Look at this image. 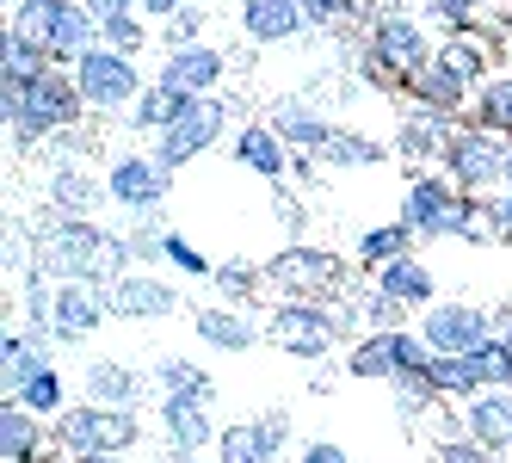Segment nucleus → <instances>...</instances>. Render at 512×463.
<instances>
[{"label":"nucleus","mask_w":512,"mask_h":463,"mask_svg":"<svg viewBox=\"0 0 512 463\" xmlns=\"http://www.w3.org/2000/svg\"><path fill=\"white\" fill-rule=\"evenodd\" d=\"M414 241H494V223H488V198L475 192H457L445 173H414L408 192H401V217Z\"/></svg>","instance_id":"f257e3e1"},{"label":"nucleus","mask_w":512,"mask_h":463,"mask_svg":"<svg viewBox=\"0 0 512 463\" xmlns=\"http://www.w3.org/2000/svg\"><path fill=\"white\" fill-rule=\"evenodd\" d=\"M0 118H7V136H13L19 155H31L50 136L81 130L87 124V99L75 87V68H50V75L38 87H25V93L0 87Z\"/></svg>","instance_id":"f03ea898"},{"label":"nucleus","mask_w":512,"mask_h":463,"mask_svg":"<svg viewBox=\"0 0 512 463\" xmlns=\"http://www.w3.org/2000/svg\"><path fill=\"white\" fill-rule=\"evenodd\" d=\"M105 241H112V229H99V223L50 217L38 229V266H31V272H44L50 284H112Z\"/></svg>","instance_id":"7ed1b4c3"},{"label":"nucleus","mask_w":512,"mask_h":463,"mask_svg":"<svg viewBox=\"0 0 512 463\" xmlns=\"http://www.w3.org/2000/svg\"><path fill=\"white\" fill-rule=\"evenodd\" d=\"M50 439L62 457H124L142 439L136 408H99V402H68L62 420H50Z\"/></svg>","instance_id":"20e7f679"},{"label":"nucleus","mask_w":512,"mask_h":463,"mask_svg":"<svg viewBox=\"0 0 512 463\" xmlns=\"http://www.w3.org/2000/svg\"><path fill=\"white\" fill-rule=\"evenodd\" d=\"M75 87H81V99H87V118H130V105L142 99V68H136V56H124V50H87L81 62H75Z\"/></svg>","instance_id":"39448f33"},{"label":"nucleus","mask_w":512,"mask_h":463,"mask_svg":"<svg viewBox=\"0 0 512 463\" xmlns=\"http://www.w3.org/2000/svg\"><path fill=\"white\" fill-rule=\"evenodd\" d=\"M506 155H512L506 136H494L482 124H457L438 173H445L457 192H475V198H482V192H506Z\"/></svg>","instance_id":"423d86ee"},{"label":"nucleus","mask_w":512,"mask_h":463,"mask_svg":"<svg viewBox=\"0 0 512 463\" xmlns=\"http://www.w3.org/2000/svg\"><path fill=\"white\" fill-rule=\"evenodd\" d=\"M266 340L278 352H290V359H327V352L340 346V309H327V303H303V297H290L266 315Z\"/></svg>","instance_id":"0eeeda50"},{"label":"nucleus","mask_w":512,"mask_h":463,"mask_svg":"<svg viewBox=\"0 0 512 463\" xmlns=\"http://www.w3.org/2000/svg\"><path fill=\"white\" fill-rule=\"evenodd\" d=\"M167 186H173V173L149 149H118L105 161V198H112V210H124V217H155L167 204Z\"/></svg>","instance_id":"6e6552de"},{"label":"nucleus","mask_w":512,"mask_h":463,"mask_svg":"<svg viewBox=\"0 0 512 463\" xmlns=\"http://www.w3.org/2000/svg\"><path fill=\"white\" fill-rule=\"evenodd\" d=\"M266 284H278L284 297H303V303H327L346 284V260L327 254V247H278L266 260Z\"/></svg>","instance_id":"1a4fd4ad"},{"label":"nucleus","mask_w":512,"mask_h":463,"mask_svg":"<svg viewBox=\"0 0 512 463\" xmlns=\"http://www.w3.org/2000/svg\"><path fill=\"white\" fill-rule=\"evenodd\" d=\"M223 130H229V99H192V112L179 118L173 130H161L149 155H155L167 173H179V167H192L204 149H216V142H223Z\"/></svg>","instance_id":"9d476101"},{"label":"nucleus","mask_w":512,"mask_h":463,"mask_svg":"<svg viewBox=\"0 0 512 463\" xmlns=\"http://www.w3.org/2000/svg\"><path fill=\"white\" fill-rule=\"evenodd\" d=\"M426 359L420 328H389V334H358V346L346 352V371L358 383H395L401 371H414Z\"/></svg>","instance_id":"9b49d317"},{"label":"nucleus","mask_w":512,"mask_h":463,"mask_svg":"<svg viewBox=\"0 0 512 463\" xmlns=\"http://www.w3.org/2000/svg\"><path fill=\"white\" fill-rule=\"evenodd\" d=\"M371 56H383L401 81H414L426 62H438V44L426 38V25L414 13H371V31H364Z\"/></svg>","instance_id":"f8f14e48"},{"label":"nucleus","mask_w":512,"mask_h":463,"mask_svg":"<svg viewBox=\"0 0 512 463\" xmlns=\"http://www.w3.org/2000/svg\"><path fill=\"white\" fill-rule=\"evenodd\" d=\"M488 334H494L488 309H475L463 297H438L432 309H420V340H426V352H451V359H463V352H475Z\"/></svg>","instance_id":"ddd939ff"},{"label":"nucleus","mask_w":512,"mask_h":463,"mask_svg":"<svg viewBox=\"0 0 512 463\" xmlns=\"http://www.w3.org/2000/svg\"><path fill=\"white\" fill-rule=\"evenodd\" d=\"M105 309L118 315V322H167V315L179 309V291L161 278V272H124L105 284Z\"/></svg>","instance_id":"4468645a"},{"label":"nucleus","mask_w":512,"mask_h":463,"mask_svg":"<svg viewBox=\"0 0 512 463\" xmlns=\"http://www.w3.org/2000/svg\"><path fill=\"white\" fill-rule=\"evenodd\" d=\"M284 439H290V414L272 408V414H260V420H235V426H223L210 457H216V463H278Z\"/></svg>","instance_id":"2eb2a0df"},{"label":"nucleus","mask_w":512,"mask_h":463,"mask_svg":"<svg viewBox=\"0 0 512 463\" xmlns=\"http://www.w3.org/2000/svg\"><path fill=\"white\" fill-rule=\"evenodd\" d=\"M44 198H50V217H75V223H99V210L112 204L105 198V173H87L81 161H56L44 180Z\"/></svg>","instance_id":"dca6fc26"},{"label":"nucleus","mask_w":512,"mask_h":463,"mask_svg":"<svg viewBox=\"0 0 512 463\" xmlns=\"http://www.w3.org/2000/svg\"><path fill=\"white\" fill-rule=\"evenodd\" d=\"M223 75H229V56L216 50L210 38L204 44H186V50H167L161 68H155L161 87H179V93H192V99H216Z\"/></svg>","instance_id":"f3484780"},{"label":"nucleus","mask_w":512,"mask_h":463,"mask_svg":"<svg viewBox=\"0 0 512 463\" xmlns=\"http://www.w3.org/2000/svg\"><path fill=\"white\" fill-rule=\"evenodd\" d=\"M105 315H112V309H105V284H56L50 334H56V346H75V340L99 334Z\"/></svg>","instance_id":"a211bd4d"},{"label":"nucleus","mask_w":512,"mask_h":463,"mask_svg":"<svg viewBox=\"0 0 512 463\" xmlns=\"http://www.w3.org/2000/svg\"><path fill=\"white\" fill-rule=\"evenodd\" d=\"M161 439L179 463H192L204 451H216V433H210V408L186 402V396H161Z\"/></svg>","instance_id":"6ab92c4d"},{"label":"nucleus","mask_w":512,"mask_h":463,"mask_svg":"<svg viewBox=\"0 0 512 463\" xmlns=\"http://www.w3.org/2000/svg\"><path fill=\"white\" fill-rule=\"evenodd\" d=\"M463 433L494 457H512V389H482L475 402H463Z\"/></svg>","instance_id":"aec40b11"},{"label":"nucleus","mask_w":512,"mask_h":463,"mask_svg":"<svg viewBox=\"0 0 512 463\" xmlns=\"http://www.w3.org/2000/svg\"><path fill=\"white\" fill-rule=\"evenodd\" d=\"M266 124H272V130H278V136L290 142V155H309V161H315V155L327 149V136H334V124H327V118L315 112L309 99H278Z\"/></svg>","instance_id":"412c9836"},{"label":"nucleus","mask_w":512,"mask_h":463,"mask_svg":"<svg viewBox=\"0 0 512 463\" xmlns=\"http://www.w3.org/2000/svg\"><path fill=\"white\" fill-rule=\"evenodd\" d=\"M451 136H457V118H438V112L408 105V118L395 124V155H408V161H445Z\"/></svg>","instance_id":"4be33fe9"},{"label":"nucleus","mask_w":512,"mask_h":463,"mask_svg":"<svg viewBox=\"0 0 512 463\" xmlns=\"http://www.w3.org/2000/svg\"><path fill=\"white\" fill-rule=\"evenodd\" d=\"M235 161H241L247 173H260V180H284V173L297 167L290 142H284L272 124H241V130H235Z\"/></svg>","instance_id":"5701e85b"},{"label":"nucleus","mask_w":512,"mask_h":463,"mask_svg":"<svg viewBox=\"0 0 512 463\" xmlns=\"http://www.w3.org/2000/svg\"><path fill=\"white\" fill-rule=\"evenodd\" d=\"M241 31L253 44H290L309 31V19L297 0H241Z\"/></svg>","instance_id":"b1692460"},{"label":"nucleus","mask_w":512,"mask_h":463,"mask_svg":"<svg viewBox=\"0 0 512 463\" xmlns=\"http://www.w3.org/2000/svg\"><path fill=\"white\" fill-rule=\"evenodd\" d=\"M192 328H198V340L216 346V352H253V346H260V322H253L247 309H229V303L198 309Z\"/></svg>","instance_id":"393cba45"},{"label":"nucleus","mask_w":512,"mask_h":463,"mask_svg":"<svg viewBox=\"0 0 512 463\" xmlns=\"http://www.w3.org/2000/svg\"><path fill=\"white\" fill-rule=\"evenodd\" d=\"M408 99L420 112H438V118H457L463 124V105H469V81H457L445 62H426L420 75L408 81Z\"/></svg>","instance_id":"a878e982"},{"label":"nucleus","mask_w":512,"mask_h":463,"mask_svg":"<svg viewBox=\"0 0 512 463\" xmlns=\"http://www.w3.org/2000/svg\"><path fill=\"white\" fill-rule=\"evenodd\" d=\"M50 346L56 340H44V334H31V328H7V340H0V365H7V396H19V389L31 383V377H44V371H56V359H50Z\"/></svg>","instance_id":"bb28decb"},{"label":"nucleus","mask_w":512,"mask_h":463,"mask_svg":"<svg viewBox=\"0 0 512 463\" xmlns=\"http://www.w3.org/2000/svg\"><path fill=\"white\" fill-rule=\"evenodd\" d=\"M81 402H99V408H136L142 402V377L118 359H93L81 371Z\"/></svg>","instance_id":"cd10ccee"},{"label":"nucleus","mask_w":512,"mask_h":463,"mask_svg":"<svg viewBox=\"0 0 512 463\" xmlns=\"http://www.w3.org/2000/svg\"><path fill=\"white\" fill-rule=\"evenodd\" d=\"M87 50H99V19L81 7V0H62L56 31H50V62L56 68H75Z\"/></svg>","instance_id":"c85d7f7f"},{"label":"nucleus","mask_w":512,"mask_h":463,"mask_svg":"<svg viewBox=\"0 0 512 463\" xmlns=\"http://www.w3.org/2000/svg\"><path fill=\"white\" fill-rule=\"evenodd\" d=\"M44 445H56V439L44 433L38 414L19 408V402H0V457H7V463H38Z\"/></svg>","instance_id":"c756f323"},{"label":"nucleus","mask_w":512,"mask_h":463,"mask_svg":"<svg viewBox=\"0 0 512 463\" xmlns=\"http://www.w3.org/2000/svg\"><path fill=\"white\" fill-rule=\"evenodd\" d=\"M186 112H192V93L149 81V87H142V99L130 105V130H142V136H161V130H173V124L186 118Z\"/></svg>","instance_id":"7c9ffc66"},{"label":"nucleus","mask_w":512,"mask_h":463,"mask_svg":"<svg viewBox=\"0 0 512 463\" xmlns=\"http://www.w3.org/2000/svg\"><path fill=\"white\" fill-rule=\"evenodd\" d=\"M377 291L383 297H395L401 309H432L438 303V284H432V272L408 254V260H389L383 272H377Z\"/></svg>","instance_id":"2f4dec72"},{"label":"nucleus","mask_w":512,"mask_h":463,"mask_svg":"<svg viewBox=\"0 0 512 463\" xmlns=\"http://www.w3.org/2000/svg\"><path fill=\"white\" fill-rule=\"evenodd\" d=\"M50 50H38V44H25V38H13V31H0V87H13V93H25V87H38L44 75H50Z\"/></svg>","instance_id":"473e14b6"},{"label":"nucleus","mask_w":512,"mask_h":463,"mask_svg":"<svg viewBox=\"0 0 512 463\" xmlns=\"http://www.w3.org/2000/svg\"><path fill=\"white\" fill-rule=\"evenodd\" d=\"M426 359H432V352H426ZM426 359L389 383V396H395V414H401V420H420V414H432V408H445V396H438V377H432Z\"/></svg>","instance_id":"72a5a7b5"},{"label":"nucleus","mask_w":512,"mask_h":463,"mask_svg":"<svg viewBox=\"0 0 512 463\" xmlns=\"http://www.w3.org/2000/svg\"><path fill=\"white\" fill-rule=\"evenodd\" d=\"M469 124H482V130L512 142V75H488L469 93Z\"/></svg>","instance_id":"f704fd0d"},{"label":"nucleus","mask_w":512,"mask_h":463,"mask_svg":"<svg viewBox=\"0 0 512 463\" xmlns=\"http://www.w3.org/2000/svg\"><path fill=\"white\" fill-rule=\"evenodd\" d=\"M155 389H161V396H186V402H198V408H216V383H210V371L192 365V359H161V365H155Z\"/></svg>","instance_id":"c9c22d12"},{"label":"nucleus","mask_w":512,"mask_h":463,"mask_svg":"<svg viewBox=\"0 0 512 463\" xmlns=\"http://www.w3.org/2000/svg\"><path fill=\"white\" fill-rule=\"evenodd\" d=\"M438 62H445L457 81H469V93H475V87H482V81L494 75V68H488V44L475 38V31H451V38L438 44Z\"/></svg>","instance_id":"e433bc0d"},{"label":"nucleus","mask_w":512,"mask_h":463,"mask_svg":"<svg viewBox=\"0 0 512 463\" xmlns=\"http://www.w3.org/2000/svg\"><path fill=\"white\" fill-rule=\"evenodd\" d=\"M408 254H414V229L408 223H383V229L358 235V266H371V272H383L389 260H408Z\"/></svg>","instance_id":"4c0bfd02"},{"label":"nucleus","mask_w":512,"mask_h":463,"mask_svg":"<svg viewBox=\"0 0 512 463\" xmlns=\"http://www.w3.org/2000/svg\"><path fill=\"white\" fill-rule=\"evenodd\" d=\"M383 155H389V149H383V142H371L364 130H334L315 161H321V167H377Z\"/></svg>","instance_id":"58836bf2"},{"label":"nucleus","mask_w":512,"mask_h":463,"mask_svg":"<svg viewBox=\"0 0 512 463\" xmlns=\"http://www.w3.org/2000/svg\"><path fill=\"white\" fill-rule=\"evenodd\" d=\"M432 377H438V396H445V402H475V396H482V377H475V365L469 359H451V352H432Z\"/></svg>","instance_id":"ea45409f"},{"label":"nucleus","mask_w":512,"mask_h":463,"mask_svg":"<svg viewBox=\"0 0 512 463\" xmlns=\"http://www.w3.org/2000/svg\"><path fill=\"white\" fill-rule=\"evenodd\" d=\"M56 13H62V0H13V38H25V44H38V50H50V31H56Z\"/></svg>","instance_id":"a19ab883"},{"label":"nucleus","mask_w":512,"mask_h":463,"mask_svg":"<svg viewBox=\"0 0 512 463\" xmlns=\"http://www.w3.org/2000/svg\"><path fill=\"white\" fill-rule=\"evenodd\" d=\"M210 284L229 297V309H247V297L266 284V266H253V260H216V272H210Z\"/></svg>","instance_id":"79ce46f5"},{"label":"nucleus","mask_w":512,"mask_h":463,"mask_svg":"<svg viewBox=\"0 0 512 463\" xmlns=\"http://www.w3.org/2000/svg\"><path fill=\"white\" fill-rule=\"evenodd\" d=\"M463 359L475 365V377H482V389H512V340L488 334L475 352H463Z\"/></svg>","instance_id":"37998d69"},{"label":"nucleus","mask_w":512,"mask_h":463,"mask_svg":"<svg viewBox=\"0 0 512 463\" xmlns=\"http://www.w3.org/2000/svg\"><path fill=\"white\" fill-rule=\"evenodd\" d=\"M7 402H19V408H31L38 420H62L68 408H62V371H44V377H31L19 396H7Z\"/></svg>","instance_id":"c03bdc74"},{"label":"nucleus","mask_w":512,"mask_h":463,"mask_svg":"<svg viewBox=\"0 0 512 463\" xmlns=\"http://www.w3.org/2000/svg\"><path fill=\"white\" fill-rule=\"evenodd\" d=\"M99 44L105 50H124V56H142V50H149V19H142V13L99 19Z\"/></svg>","instance_id":"a18cd8bd"},{"label":"nucleus","mask_w":512,"mask_h":463,"mask_svg":"<svg viewBox=\"0 0 512 463\" xmlns=\"http://www.w3.org/2000/svg\"><path fill=\"white\" fill-rule=\"evenodd\" d=\"M358 309H364V334H389V328H408V309L395 297H383L377 284L371 291H358Z\"/></svg>","instance_id":"49530a36"},{"label":"nucleus","mask_w":512,"mask_h":463,"mask_svg":"<svg viewBox=\"0 0 512 463\" xmlns=\"http://www.w3.org/2000/svg\"><path fill=\"white\" fill-rule=\"evenodd\" d=\"M297 7H303L309 31H340V25H352L364 13V0H297Z\"/></svg>","instance_id":"de8ad7c7"},{"label":"nucleus","mask_w":512,"mask_h":463,"mask_svg":"<svg viewBox=\"0 0 512 463\" xmlns=\"http://www.w3.org/2000/svg\"><path fill=\"white\" fill-rule=\"evenodd\" d=\"M204 25H210V7H186L161 25V50H186V44H204Z\"/></svg>","instance_id":"09e8293b"},{"label":"nucleus","mask_w":512,"mask_h":463,"mask_svg":"<svg viewBox=\"0 0 512 463\" xmlns=\"http://www.w3.org/2000/svg\"><path fill=\"white\" fill-rule=\"evenodd\" d=\"M432 463H500L488 445H475L469 433H445V439H432Z\"/></svg>","instance_id":"8fccbe9b"},{"label":"nucleus","mask_w":512,"mask_h":463,"mask_svg":"<svg viewBox=\"0 0 512 463\" xmlns=\"http://www.w3.org/2000/svg\"><path fill=\"white\" fill-rule=\"evenodd\" d=\"M161 260H173L179 272H192V278H210L216 266H210V254H198V247L179 235V229H167V241H161Z\"/></svg>","instance_id":"3c124183"},{"label":"nucleus","mask_w":512,"mask_h":463,"mask_svg":"<svg viewBox=\"0 0 512 463\" xmlns=\"http://www.w3.org/2000/svg\"><path fill=\"white\" fill-rule=\"evenodd\" d=\"M426 7H432L438 19H445L451 31H469L475 19H482V13H488V0H426Z\"/></svg>","instance_id":"603ef678"},{"label":"nucleus","mask_w":512,"mask_h":463,"mask_svg":"<svg viewBox=\"0 0 512 463\" xmlns=\"http://www.w3.org/2000/svg\"><path fill=\"white\" fill-rule=\"evenodd\" d=\"M488 223H494V241H512V192L488 198Z\"/></svg>","instance_id":"864d4df0"},{"label":"nucleus","mask_w":512,"mask_h":463,"mask_svg":"<svg viewBox=\"0 0 512 463\" xmlns=\"http://www.w3.org/2000/svg\"><path fill=\"white\" fill-rule=\"evenodd\" d=\"M186 7H210V0H142V13H149L155 25H167L173 13H186Z\"/></svg>","instance_id":"5fc2aeb1"},{"label":"nucleus","mask_w":512,"mask_h":463,"mask_svg":"<svg viewBox=\"0 0 512 463\" xmlns=\"http://www.w3.org/2000/svg\"><path fill=\"white\" fill-rule=\"evenodd\" d=\"M297 463H352V457H346V451H340V445H327V439H309V445H303V457H297Z\"/></svg>","instance_id":"6e6d98bb"},{"label":"nucleus","mask_w":512,"mask_h":463,"mask_svg":"<svg viewBox=\"0 0 512 463\" xmlns=\"http://www.w3.org/2000/svg\"><path fill=\"white\" fill-rule=\"evenodd\" d=\"M93 19H118V13H142V0H81Z\"/></svg>","instance_id":"4d7b16f0"},{"label":"nucleus","mask_w":512,"mask_h":463,"mask_svg":"<svg viewBox=\"0 0 512 463\" xmlns=\"http://www.w3.org/2000/svg\"><path fill=\"white\" fill-rule=\"evenodd\" d=\"M488 322H494L500 340H512V303H494V309H488Z\"/></svg>","instance_id":"13d9d810"},{"label":"nucleus","mask_w":512,"mask_h":463,"mask_svg":"<svg viewBox=\"0 0 512 463\" xmlns=\"http://www.w3.org/2000/svg\"><path fill=\"white\" fill-rule=\"evenodd\" d=\"M371 7V0H364ZM377 13H408V0H377Z\"/></svg>","instance_id":"bf43d9fd"},{"label":"nucleus","mask_w":512,"mask_h":463,"mask_svg":"<svg viewBox=\"0 0 512 463\" xmlns=\"http://www.w3.org/2000/svg\"><path fill=\"white\" fill-rule=\"evenodd\" d=\"M68 463H124V457H68Z\"/></svg>","instance_id":"052dcab7"},{"label":"nucleus","mask_w":512,"mask_h":463,"mask_svg":"<svg viewBox=\"0 0 512 463\" xmlns=\"http://www.w3.org/2000/svg\"><path fill=\"white\" fill-rule=\"evenodd\" d=\"M500 44H506V50H512V13H506V31H500Z\"/></svg>","instance_id":"680f3d73"},{"label":"nucleus","mask_w":512,"mask_h":463,"mask_svg":"<svg viewBox=\"0 0 512 463\" xmlns=\"http://www.w3.org/2000/svg\"><path fill=\"white\" fill-rule=\"evenodd\" d=\"M506 192H512V155H506Z\"/></svg>","instance_id":"e2e57ef3"},{"label":"nucleus","mask_w":512,"mask_h":463,"mask_svg":"<svg viewBox=\"0 0 512 463\" xmlns=\"http://www.w3.org/2000/svg\"><path fill=\"white\" fill-rule=\"evenodd\" d=\"M192 463H216V457H192Z\"/></svg>","instance_id":"0e129e2a"},{"label":"nucleus","mask_w":512,"mask_h":463,"mask_svg":"<svg viewBox=\"0 0 512 463\" xmlns=\"http://www.w3.org/2000/svg\"><path fill=\"white\" fill-rule=\"evenodd\" d=\"M500 463H512V457H500Z\"/></svg>","instance_id":"69168bd1"}]
</instances>
